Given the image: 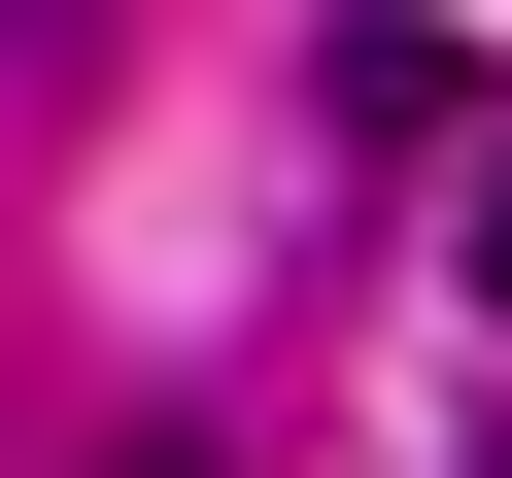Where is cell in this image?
I'll list each match as a JSON object with an SVG mask.
<instances>
[{"label": "cell", "mask_w": 512, "mask_h": 478, "mask_svg": "<svg viewBox=\"0 0 512 478\" xmlns=\"http://www.w3.org/2000/svg\"><path fill=\"white\" fill-rule=\"evenodd\" d=\"M478 308H512V137H478Z\"/></svg>", "instance_id": "6da1fadb"}, {"label": "cell", "mask_w": 512, "mask_h": 478, "mask_svg": "<svg viewBox=\"0 0 512 478\" xmlns=\"http://www.w3.org/2000/svg\"><path fill=\"white\" fill-rule=\"evenodd\" d=\"M103 478H205V444H103Z\"/></svg>", "instance_id": "7a4b0ae2"}]
</instances>
